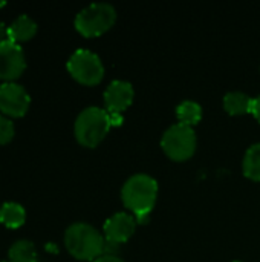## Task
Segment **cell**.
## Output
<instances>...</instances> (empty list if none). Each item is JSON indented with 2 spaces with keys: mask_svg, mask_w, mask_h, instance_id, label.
<instances>
[{
  "mask_svg": "<svg viewBox=\"0 0 260 262\" xmlns=\"http://www.w3.org/2000/svg\"><path fill=\"white\" fill-rule=\"evenodd\" d=\"M161 146L167 157L175 161H185L188 160L196 149V135L193 127L176 123L170 126L161 140Z\"/></svg>",
  "mask_w": 260,
  "mask_h": 262,
  "instance_id": "obj_5",
  "label": "cell"
},
{
  "mask_svg": "<svg viewBox=\"0 0 260 262\" xmlns=\"http://www.w3.org/2000/svg\"><path fill=\"white\" fill-rule=\"evenodd\" d=\"M26 212L17 203H5L0 207V223L9 229H18L25 224Z\"/></svg>",
  "mask_w": 260,
  "mask_h": 262,
  "instance_id": "obj_13",
  "label": "cell"
},
{
  "mask_svg": "<svg viewBox=\"0 0 260 262\" xmlns=\"http://www.w3.org/2000/svg\"><path fill=\"white\" fill-rule=\"evenodd\" d=\"M14 124L5 115H0V144H6L14 138Z\"/></svg>",
  "mask_w": 260,
  "mask_h": 262,
  "instance_id": "obj_17",
  "label": "cell"
},
{
  "mask_svg": "<svg viewBox=\"0 0 260 262\" xmlns=\"http://www.w3.org/2000/svg\"><path fill=\"white\" fill-rule=\"evenodd\" d=\"M31 104L29 94L17 83L8 81L0 84V111L8 117H23Z\"/></svg>",
  "mask_w": 260,
  "mask_h": 262,
  "instance_id": "obj_7",
  "label": "cell"
},
{
  "mask_svg": "<svg viewBox=\"0 0 260 262\" xmlns=\"http://www.w3.org/2000/svg\"><path fill=\"white\" fill-rule=\"evenodd\" d=\"M132 100L133 88L129 81L115 80L104 91V103L109 114H121L132 104Z\"/></svg>",
  "mask_w": 260,
  "mask_h": 262,
  "instance_id": "obj_9",
  "label": "cell"
},
{
  "mask_svg": "<svg viewBox=\"0 0 260 262\" xmlns=\"http://www.w3.org/2000/svg\"><path fill=\"white\" fill-rule=\"evenodd\" d=\"M109 118H110V126H120L123 123L121 114H109Z\"/></svg>",
  "mask_w": 260,
  "mask_h": 262,
  "instance_id": "obj_20",
  "label": "cell"
},
{
  "mask_svg": "<svg viewBox=\"0 0 260 262\" xmlns=\"http://www.w3.org/2000/svg\"><path fill=\"white\" fill-rule=\"evenodd\" d=\"M176 117L179 120L181 124L185 126H193L198 124L202 118V107L192 100H185L182 101L178 107H176Z\"/></svg>",
  "mask_w": 260,
  "mask_h": 262,
  "instance_id": "obj_14",
  "label": "cell"
},
{
  "mask_svg": "<svg viewBox=\"0 0 260 262\" xmlns=\"http://www.w3.org/2000/svg\"><path fill=\"white\" fill-rule=\"evenodd\" d=\"M69 74L86 86L98 84L104 75V66L101 58L87 49H77L67 60Z\"/></svg>",
  "mask_w": 260,
  "mask_h": 262,
  "instance_id": "obj_6",
  "label": "cell"
},
{
  "mask_svg": "<svg viewBox=\"0 0 260 262\" xmlns=\"http://www.w3.org/2000/svg\"><path fill=\"white\" fill-rule=\"evenodd\" d=\"M0 262H8V261H0Z\"/></svg>",
  "mask_w": 260,
  "mask_h": 262,
  "instance_id": "obj_23",
  "label": "cell"
},
{
  "mask_svg": "<svg viewBox=\"0 0 260 262\" xmlns=\"http://www.w3.org/2000/svg\"><path fill=\"white\" fill-rule=\"evenodd\" d=\"M253 98L244 92H228L224 97V109L230 115H242L251 112Z\"/></svg>",
  "mask_w": 260,
  "mask_h": 262,
  "instance_id": "obj_12",
  "label": "cell"
},
{
  "mask_svg": "<svg viewBox=\"0 0 260 262\" xmlns=\"http://www.w3.org/2000/svg\"><path fill=\"white\" fill-rule=\"evenodd\" d=\"M251 114L259 120L260 123V95L257 98H253V106H251Z\"/></svg>",
  "mask_w": 260,
  "mask_h": 262,
  "instance_id": "obj_18",
  "label": "cell"
},
{
  "mask_svg": "<svg viewBox=\"0 0 260 262\" xmlns=\"http://www.w3.org/2000/svg\"><path fill=\"white\" fill-rule=\"evenodd\" d=\"M64 244L67 252L81 261H95L104 255L106 239L97 229L84 223L69 226L64 233Z\"/></svg>",
  "mask_w": 260,
  "mask_h": 262,
  "instance_id": "obj_1",
  "label": "cell"
},
{
  "mask_svg": "<svg viewBox=\"0 0 260 262\" xmlns=\"http://www.w3.org/2000/svg\"><path fill=\"white\" fill-rule=\"evenodd\" d=\"M26 68V58L23 49L11 41L5 40L0 43V80L12 81L18 78Z\"/></svg>",
  "mask_w": 260,
  "mask_h": 262,
  "instance_id": "obj_8",
  "label": "cell"
},
{
  "mask_svg": "<svg viewBox=\"0 0 260 262\" xmlns=\"http://www.w3.org/2000/svg\"><path fill=\"white\" fill-rule=\"evenodd\" d=\"M93 262H124L123 259H120L115 255H101L98 259H95Z\"/></svg>",
  "mask_w": 260,
  "mask_h": 262,
  "instance_id": "obj_19",
  "label": "cell"
},
{
  "mask_svg": "<svg viewBox=\"0 0 260 262\" xmlns=\"http://www.w3.org/2000/svg\"><path fill=\"white\" fill-rule=\"evenodd\" d=\"M158 195L156 181L144 173H138L130 177L121 190L123 203L127 209H130L135 215L150 213Z\"/></svg>",
  "mask_w": 260,
  "mask_h": 262,
  "instance_id": "obj_2",
  "label": "cell"
},
{
  "mask_svg": "<svg viewBox=\"0 0 260 262\" xmlns=\"http://www.w3.org/2000/svg\"><path fill=\"white\" fill-rule=\"evenodd\" d=\"M135 227H136L135 216L124 212L115 213L104 223V238L106 241L118 246L121 243H126L133 235Z\"/></svg>",
  "mask_w": 260,
  "mask_h": 262,
  "instance_id": "obj_10",
  "label": "cell"
},
{
  "mask_svg": "<svg viewBox=\"0 0 260 262\" xmlns=\"http://www.w3.org/2000/svg\"><path fill=\"white\" fill-rule=\"evenodd\" d=\"M116 11L109 3H92L75 17V28L84 37H97L113 26Z\"/></svg>",
  "mask_w": 260,
  "mask_h": 262,
  "instance_id": "obj_4",
  "label": "cell"
},
{
  "mask_svg": "<svg viewBox=\"0 0 260 262\" xmlns=\"http://www.w3.org/2000/svg\"><path fill=\"white\" fill-rule=\"evenodd\" d=\"M6 31H8V28L5 26V23H3V21H0V43H2V41H5V40H8Z\"/></svg>",
  "mask_w": 260,
  "mask_h": 262,
  "instance_id": "obj_21",
  "label": "cell"
},
{
  "mask_svg": "<svg viewBox=\"0 0 260 262\" xmlns=\"http://www.w3.org/2000/svg\"><path fill=\"white\" fill-rule=\"evenodd\" d=\"M109 129H110L109 112L97 106H90L81 111L74 126L75 138L84 147L98 146L100 141H103V138L107 135Z\"/></svg>",
  "mask_w": 260,
  "mask_h": 262,
  "instance_id": "obj_3",
  "label": "cell"
},
{
  "mask_svg": "<svg viewBox=\"0 0 260 262\" xmlns=\"http://www.w3.org/2000/svg\"><path fill=\"white\" fill-rule=\"evenodd\" d=\"M244 173L253 181H260V143L253 144L244 158Z\"/></svg>",
  "mask_w": 260,
  "mask_h": 262,
  "instance_id": "obj_16",
  "label": "cell"
},
{
  "mask_svg": "<svg viewBox=\"0 0 260 262\" xmlns=\"http://www.w3.org/2000/svg\"><path fill=\"white\" fill-rule=\"evenodd\" d=\"M35 32H37V23L28 15H20L8 26L6 35H8V40L18 45L20 41H26L32 38Z\"/></svg>",
  "mask_w": 260,
  "mask_h": 262,
  "instance_id": "obj_11",
  "label": "cell"
},
{
  "mask_svg": "<svg viewBox=\"0 0 260 262\" xmlns=\"http://www.w3.org/2000/svg\"><path fill=\"white\" fill-rule=\"evenodd\" d=\"M2 6H5V2H0V8H2Z\"/></svg>",
  "mask_w": 260,
  "mask_h": 262,
  "instance_id": "obj_22",
  "label": "cell"
},
{
  "mask_svg": "<svg viewBox=\"0 0 260 262\" xmlns=\"http://www.w3.org/2000/svg\"><path fill=\"white\" fill-rule=\"evenodd\" d=\"M8 258L9 262H37V252L31 241L20 239L11 246Z\"/></svg>",
  "mask_w": 260,
  "mask_h": 262,
  "instance_id": "obj_15",
  "label": "cell"
}]
</instances>
